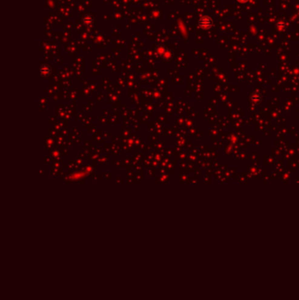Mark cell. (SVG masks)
<instances>
[{
    "mask_svg": "<svg viewBox=\"0 0 299 300\" xmlns=\"http://www.w3.org/2000/svg\"><path fill=\"white\" fill-rule=\"evenodd\" d=\"M40 73L43 77H47L51 73V68L48 65H42L40 68Z\"/></svg>",
    "mask_w": 299,
    "mask_h": 300,
    "instance_id": "cell-1",
    "label": "cell"
},
{
    "mask_svg": "<svg viewBox=\"0 0 299 300\" xmlns=\"http://www.w3.org/2000/svg\"><path fill=\"white\" fill-rule=\"evenodd\" d=\"M211 19L207 18V17H204L202 18L201 19L199 20V25L203 27V28H206V27H209L210 25H211Z\"/></svg>",
    "mask_w": 299,
    "mask_h": 300,
    "instance_id": "cell-2",
    "label": "cell"
},
{
    "mask_svg": "<svg viewBox=\"0 0 299 300\" xmlns=\"http://www.w3.org/2000/svg\"><path fill=\"white\" fill-rule=\"evenodd\" d=\"M83 23L86 25H91L93 23V17L90 14H86L83 18Z\"/></svg>",
    "mask_w": 299,
    "mask_h": 300,
    "instance_id": "cell-3",
    "label": "cell"
},
{
    "mask_svg": "<svg viewBox=\"0 0 299 300\" xmlns=\"http://www.w3.org/2000/svg\"><path fill=\"white\" fill-rule=\"evenodd\" d=\"M167 51H168V50H167L166 48H165V47H163V46H158L157 48H156V52H157L158 55H162V56L165 55Z\"/></svg>",
    "mask_w": 299,
    "mask_h": 300,
    "instance_id": "cell-4",
    "label": "cell"
}]
</instances>
